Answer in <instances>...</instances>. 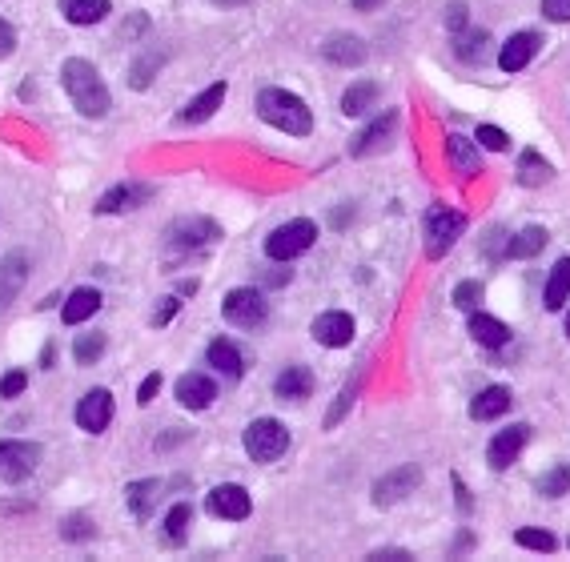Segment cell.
Segmentation results:
<instances>
[{
    "instance_id": "cell-1",
    "label": "cell",
    "mask_w": 570,
    "mask_h": 562,
    "mask_svg": "<svg viewBox=\"0 0 570 562\" xmlns=\"http://www.w3.org/2000/svg\"><path fill=\"white\" fill-rule=\"evenodd\" d=\"M61 85H65V93H69V101L77 105L81 117H93V121H97V117H105L109 105H113L109 85H105V77L93 69V61L69 57V61L61 65Z\"/></svg>"
},
{
    "instance_id": "cell-2",
    "label": "cell",
    "mask_w": 570,
    "mask_h": 562,
    "mask_svg": "<svg viewBox=\"0 0 570 562\" xmlns=\"http://www.w3.org/2000/svg\"><path fill=\"white\" fill-rule=\"evenodd\" d=\"M257 117L281 133H290V137H306L314 133V113L310 105L290 93V89H261L257 93Z\"/></svg>"
},
{
    "instance_id": "cell-3",
    "label": "cell",
    "mask_w": 570,
    "mask_h": 562,
    "mask_svg": "<svg viewBox=\"0 0 570 562\" xmlns=\"http://www.w3.org/2000/svg\"><path fill=\"white\" fill-rule=\"evenodd\" d=\"M314 241H318V225H314L310 217H298V221L277 225V229L265 237V253H269L273 261H294V257H302Z\"/></svg>"
},
{
    "instance_id": "cell-4",
    "label": "cell",
    "mask_w": 570,
    "mask_h": 562,
    "mask_svg": "<svg viewBox=\"0 0 570 562\" xmlns=\"http://www.w3.org/2000/svg\"><path fill=\"white\" fill-rule=\"evenodd\" d=\"M245 454L253 462H277L285 450H290V430H285L277 418H257L245 426Z\"/></svg>"
},
{
    "instance_id": "cell-5",
    "label": "cell",
    "mask_w": 570,
    "mask_h": 562,
    "mask_svg": "<svg viewBox=\"0 0 570 562\" xmlns=\"http://www.w3.org/2000/svg\"><path fill=\"white\" fill-rule=\"evenodd\" d=\"M221 314H225V322H229V326L257 330V326H265V318H269V302H265L257 290L237 286V290H229V294H225Z\"/></svg>"
},
{
    "instance_id": "cell-6",
    "label": "cell",
    "mask_w": 570,
    "mask_h": 562,
    "mask_svg": "<svg viewBox=\"0 0 570 562\" xmlns=\"http://www.w3.org/2000/svg\"><path fill=\"white\" fill-rule=\"evenodd\" d=\"M462 229H466V217L458 213V209H434L430 217H426V253L438 261V257H446L450 249H454V241L462 237Z\"/></svg>"
},
{
    "instance_id": "cell-7",
    "label": "cell",
    "mask_w": 570,
    "mask_h": 562,
    "mask_svg": "<svg viewBox=\"0 0 570 562\" xmlns=\"http://www.w3.org/2000/svg\"><path fill=\"white\" fill-rule=\"evenodd\" d=\"M221 237V225L213 217H177L169 229H165V241L173 249H201L209 241Z\"/></svg>"
},
{
    "instance_id": "cell-8",
    "label": "cell",
    "mask_w": 570,
    "mask_h": 562,
    "mask_svg": "<svg viewBox=\"0 0 570 562\" xmlns=\"http://www.w3.org/2000/svg\"><path fill=\"white\" fill-rule=\"evenodd\" d=\"M41 462L37 442H0V478L5 482H25Z\"/></svg>"
},
{
    "instance_id": "cell-9",
    "label": "cell",
    "mask_w": 570,
    "mask_h": 562,
    "mask_svg": "<svg viewBox=\"0 0 570 562\" xmlns=\"http://www.w3.org/2000/svg\"><path fill=\"white\" fill-rule=\"evenodd\" d=\"M29 253L25 249H13V253H5L0 257V314H5L17 298H21V290H25V281H29Z\"/></svg>"
},
{
    "instance_id": "cell-10",
    "label": "cell",
    "mask_w": 570,
    "mask_h": 562,
    "mask_svg": "<svg viewBox=\"0 0 570 562\" xmlns=\"http://www.w3.org/2000/svg\"><path fill=\"white\" fill-rule=\"evenodd\" d=\"M209 514L213 518H229V522H241V518H249V510H253V498H249V490L245 486H237V482H225V486H213L209 490Z\"/></svg>"
},
{
    "instance_id": "cell-11",
    "label": "cell",
    "mask_w": 570,
    "mask_h": 562,
    "mask_svg": "<svg viewBox=\"0 0 570 562\" xmlns=\"http://www.w3.org/2000/svg\"><path fill=\"white\" fill-rule=\"evenodd\" d=\"M422 482V466H398V470H390V474H382L378 482H374V502L378 506H394V502H402L406 494H414V486Z\"/></svg>"
},
{
    "instance_id": "cell-12",
    "label": "cell",
    "mask_w": 570,
    "mask_h": 562,
    "mask_svg": "<svg viewBox=\"0 0 570 562\" xmlns=\"http://www.w3.org/2000/svg\"><path fill=\"white\" fill-rule=\"evenodd\" d=\"M314 342L326 346V350H342L354 342V318L342 314V310H330V314H318L314 318Z\"/></svg>"
},
{
    "instance_id": "cell-13",
    "label": "cell",
    "mask_w": 570,
    "mask_h": 562,
    "mask_svg": "<svg viewBox=\"0 0 570 562\" xmlns=\"http://www.w3.org/2000/svg\"><path fill=\"white\" fill-rule=\"evenodd\" d=\"M109 422H113V394L109 390H89L77 402V426L89 430V434H101Z\"/></svg>"
},
{
    "instance_id": "cell-14",
    "label": "cell",
    "mask_w": 570,
    "mask_h": 562,
    "mask_svg": "<svg viewBox=\"0 0 570 562\" xmlns=\"http://www.w3.org/2000/svg\"><path fill=\"white\" fill-rule=\"evenodd\" d=\"M394 129H398V113H394V109H386L382 117H374V121H370V125L350 141V153H354V157H370V153H378V149L394 137Z\"/></svg>"
},
{
    "instance_id": "cell-15",
    "label": "cell",
    "mask_w": 570,
    "mask_h": 562,
    "mask_svg": "<svg viewBox=\"0 0 570 562\" xmlns=\"http://www.w3.org/2000/svg\"><path fill=\"white\" fill-rule=\"evenodd\" d=\"M526 438H530V426H526V422H514L510 430L494 434V442H490V450H486V462H490L494 470H506V466H510L518 454H522Z\"/></svg>"
},
{
    "instance_id": "cell-16",
    "label": "cell",
    "mask_w": 570,
    "mask_h": 562,
    "mask_svg": "<svg viewBox=\"0 0 570 562\" xmlns=\"http://www.w3.org/2000/svg\"><path fill=\"white\" fill-rule=\"evenodd\" d=\"M538 45H542V37H538V33H514V37L502 45V53H498L502 73H522V69L534 61Z\"/></svg>"
},
{
    "instance_id": "cell-17",
    "label": "cell",
    "mask_w": 570,
    "mask_h": 562,
    "mask_svg": "<svg viewBox=\"0 0 570 562\" xmlns=\"http://www.w3.org/2000/svg\"><path fill=\"white\" fill-rule=\"evenodd\" d=\"M149 197H153V189H149V185L125 181V185H113V189L97 201V213H129V209H141Z\"/></svg>"
},
{
    "instance_id": "cell-18",
    "label": "cell",
    "mask_w": 570,
    "mask_h": 562,
    "mask_svg": "<svg viewBox=\"0 0 570 562\" xmlns=\"http://www.w3.org/2000/svg\"><path fill=\"white\" fill-rule=\"evenodd\" d=\"M322 57H326L330 65L354 69V65H362V61H366V45H362V37H350V33H334V37L322 45Z\"/></svg>"
},
{
    "instance_id": "cell-19",
    "label": "cell",
    "mask_w": 570,
    "mask_h": 562,
    "mask_svg": "<svg viewBox=\"0 0 570 562\" xmlns=\"http://www.w3.org/2000/svg\"><path fill=\"white\" fill-rule=\"evenodd\" d=\"M213 398H217L213 378H205V374H181L177 378V402L185 410H205Z\"/></svg>"
},
{
    "instance_id": "cell-20",
    "label": "cell",
    "mask_w": 570,
    "mask_h": 562,
    "mask_svg": "<svg viewBox=\"0 0 570 562\" xmlns=\"http://www.w3.org/2000/svg\"><path fill=\"white\" fill-rule=\"evenodd\" d=\"M310 390H314V374L306 366H285L273 382V394L281 402H302V398H310Z\"/></svg>"
},
{
    "instance_id": "cell-21",
    "label": "cell",
    "mask_w": 570,
    "mask_h": 562,
    "mask_svg": "<svg viewBox=\"0 0 570 562\" xmlns=\"http://www.w3.org/2000/svg\"><path fill=\"white\" fill-rule=\"evenodd\" d=\"M225 93H229V89H225V81L209 85V89H205L201 97H193V101H189V105L181 109V117H177V121H181V125H201V121H209V117H213V113L221 109Z\"/></svg>"
},
{
    "instance_id": "cell-22",
    "label": "cell",
    "mask_w": 570,
    "mask_h": 562,
    "mask_svg": "<svg viewBox=\"0 0 570 562\" xmlns=\"http://www.w3.org/2000/svg\"><path fill=\"white\" fill-rule=\"evenodd\" d=\"M470 338L478 346H486V350H502L510 342V326L498 322V318H490V314H482V310H474L470 314Z\"/></svg>"
},
{
    "instance_id": "cell-23",
    "label": "cell",
    "mask_w": 570,
    "mask_h": 562,
    "mask_svg": "<svg viewBox=\"0 0 570 562\" xmlns=\"http://www.w3.org/2000/svg\"><path fill=\"white\" fill-rule=\"evenodd\" d=\"M510 402H514V394H510L506 386H486V390L470 402V418H474V422H494V418H502V414L510 410Z\"/></svg>"
},
{
    "instance_id": "cell-24",
    "label": "cell",
    "mask_w": 570,
    "mask_h": 562,
    "mask_svg": "<svg viewBox=\"0 0 570 562\" xmlns=\"http://www.w3.org/2000/svg\"><path fill=\"white\" fill-rule=\"evenodd\" d=\"M446 157H450V165H454L458 177H474V173L482 169L478 145H474L470 137H462V133H450V137H446Z\"/></svg>"
},
{
    "instance_id": "cell-25",
    "label": "cell",
    "mask_w": 570,
    "mask_h": 562,
    "mask_svg": "<svg viewBox=\"0 0 570 562\" xmlns=\"http://www.w3.org/2000/svg\"><path fill=\"white\" fill-rule=\"evenodd\" d=\"M205 358H209V366H213L217 374H225V378H241V374H245V358H241V354H237V346H233V342H225V338L209 342Z\"/></svg>"
},
{
    "instance_id": "cell-26",
    "label": "cell",
    "mask_w": 570,
    "mask_h": 562,
    "mask_svg": "<svg viewBox=\"0 0 570 562\" xmlns=\"http://www.w3.org/2000/svg\"><path fill=\"white\" fill-rule=\"evenodd\" d=\"M157 498H161V482L157 478H141V482H129L125 486V502L137 518H149L157 510Z\"/></svg>"
},
{
    "instance_id": "cell-27",
    "label": "cell",
    "mask_w": 570,
    "mask_h": 562,
    "mask_svg": "<svg viewBox=\"0 0 570 562\" xmlns=\"http://www.w3.org/2000/svg\"><path fill=\"white\" fill-rule=\"evenodd\" d=\"M69 25H97L109 17V0H57Z\"/></svg>"
},
{
    "instance_id": "cell-28",
    "label": "cell",
    "mask_w": 570,
    "mask_h": 562,
    "mask_svg": "<svg viewBox=\"0 0 570 562\" xmlns=\"http://www.w3.org/2000/svg\"><path fill=\"white\" fill-rule=\"evenodd\" d=\"M566 298H570V257H562V261L550 269V277H546V294H542V306H546V310H562V306H566Z\"/></svg>"
},
{
    "instance_id": "cell-29",
    "label": "cell",
    "mask_w": 570,
    "mask_h": 562,
    "mask_svg": "<svg viewBox=\"0 0 570 562\" xmlns=\"http://www.w3.org/2000/svg\"><path fill=\"white\" fill-rule=\"evenodd\" d=\"M486 49H490V33H486V29H462V33L454 37V53H458V61H466V65H482V61H486Z\"/></svg>"
},
{
    "instance_id": "cell-30",
    "label": "cell",
    "mask_w": 570,
    "mask_h": 562,
    "mask_svg": "<svg viewBox=\"0 0 570 562\" xmlns=\"http://www.w3.org/2000/svg\"><path fill=\"white\" fill-rule=\"evenodd\" d=\"M97 310H101V294H97V290H73L69 302H65V310H61V318H65L69 326H81V322H89Z\"/></svg>"
},
{
    "instance_id": "cell-31",
    "label": "cell",
    "mask_w": 570,
    "mask_h": 562,
    "mask_svg": "<svg viewBox=\"0 0 570 562\" xmlns=\"http://www.w3.org/2000/svg\"><path fill=\"white\" fill-rule=\"evenodd\" d=\"M542 245H546V229H542V225H526L522 233H514V237L506 241V257L526 261V257H534Z\"/></svg>"
},
{
    "instance_id": "cell-32",
    "label": "cell",
    "mask_w": 570,
    "mask_h": 562,
    "mask_svg": "<svg viewBox=\"0 0 570 562\" xmlns=\"http://www.w3.org/2000/svg\"><path fill=\"white\" fill-rule=\"evenodd\" d=\"M374 101H378V85H374V81H358V85H350V89H346V97H342V113H346V117H362Z\"/></svg>"
},
{
    "instance_id": "cell-33",
    "label": "cell",
    "mask_w": 570,
    "mask_h": 562,
    "mask_svg": "<svg viewBox=\"0 0 570 562\" xmlns=\"http://www.w3.org/2000/svg\"><path fill=\"white\" fill-rule=\"evenodd\" d=\"M101 354H105V334H77V342H73V358H77V366H93V362H101Z\"/></svg>"
},
{
    "instance_id": "cell-34",
    "label": "cell",
    "mask_w": 570,
    "mask_h": 562,
    "mask_svg": "<svg viewBox=\"0 0 570 562\" xmlns=\"http://www.w3.org/2000/svg\"><path fill=\"white\" fill-rule=\"evenodd\" d=\"M546 177H550V165H546L534 149H526V153L518 157V181H522V185H542Z\"/></svg>"
},
{
    "instance_id": "cell-35",
    "label": "cell",
    "mask_w": 570,
    "mask_h": 562,
    "mask_svg": "<svg viewBox=\"0 0 570 562\" xmlns=\"http://www.w3.org/2000/svg\"><path fill=\"white\" fill-rule=\"evenodd\" d=\"M161 69V53L157 49H149L145 57H137L133 61V69H129V85L133 89H149V81H153V73Z\"/></svg>"
},
{
    "instance_id": "cell-36",
    "label": "cell",
    "mask_w": 570,
    "mask_h": 562,
    "mask_svg": "<svg viewBox=\"0 0 570 562\" xmlns=\"http://www.w3.org/2000/svg\"><path fill=\"white\" fill-rule=\"evenodd\" d=\"M514 542H518V546H526V550H538V554H550V550L558 546L550 530H534V526H522V530L514 534Z\"/></svg>"
},
{
    "instance_id": "cell-37",
    "label": "cell",
    "mask_w": 570,
    "mask_h": 562,
    "mask_svg": "<svg viewBox=\"0 0 570 562\" xmlns=\"http://www.w3.org/2000/svg\"><path fill=\"white\" fill-rule=\"evenodd\" d=\"M566 490H570V466H554L538 478V494H546V498H558Z\"/></svg>"
},
{
    "instance_id": "cell-38",
    "label": "cell",
    "mask_w": 570,
    "mask_h": 562,
    "mask_svg": "<svg viewBox=\"0 0 570 562\" xmlns=\"http://www.w3.org/2000/svg\"><path fill=\"white\" fill-rule=\"evenodd\" d=\"M189 518H193L189 502H177V506L169 510V518H165V534H169V542H181V538H185V530H189Z\"/></svg>"
},
{
    "instance_id": "cell-39",
    "label": "cell",
    "mask_w": 570,
    "mask_h": 562,
    "mask_svg": "<svg viewBox=\"0 0 570 562\" xmlns=\"http://www.w3.org/2000/svg\"><path fill=\"white\" fill-rule=\"evenodd\" d=\"M478 302H482V281H462V286H454V306H458V310L474 314Z\"/></svg>"
},
{
    "instance_id": "cell-40",
    "label": "cell",
    "mask_w": 570,
    "mask_h": 562,
    "mask_svg": "<svg viewBox=\"0 0 570 562\" xmlns=\"http://www.w3.org/2000/svg\"><path fill=\"white\" fill-rule=\"evenodd\" d=\"M478 145H486V149H494V153H502L506 145H510V137L498 129V125H478Z\"/></svg>"
},
{
    "instance_id": "cell-41",
    "label": "cell",
    "mask_w": 570,
    "mask_h": 562,
    "mask_svg": "<svg viewBox=\"0 0 570 562\" xmlns=\"http://www.w3.org/2000/svg\"><path fill=\"white\" fill-rule=\"evenodd\" d=\"M442 21H446L450 33H462V29H466V0H450L446 13H442Z\"/></svg>"
},
{
    "instance_id": "cell-42",
    "label": "cell",
    "mask_w": 570,
    "mask_h": 562,
    "mask_svg": "<svg viewBox=\"0 0 570 562\" xmlns=\"http://www.w3.org/2000/svg\"><path fill=\"white\" fill-rule=\"evenodd\" d=\"M89 534H93V522L85 514H73L61 522V538H89Z\"/></svg>"
},
{
    "instance_id": "cell-43",
    "label": "cell",
    "mask_w": 570,
    "mask_h": 562,
    "mask_svg": "<svg viewBox=\"0 0 570 562\" xmlns=\"http://www.w3.org/2000/svg\"><path fill=\"white\" fill-rule=\"evenodd\" d=\"M25 386H29L25 370H13V374H5V378H0V398H17Z\"/></svg>"
},
{
    "instance_id": "cell-44",
    "label": "cell",
    "mask_w": 570,
    "mask_h": 562,
    "mask_svg": "<svg viewBox=\"0 0 570 562\" xmlns=\"http://www.w3.org/2000/svg\"><path fill=\"white\" fill-rule=\"evenodd\" d=\"M542 13L550 21H570V0H542Z\"/></svg>"
},
{
    "instance_id": "cell-45",
    "label": "cell",
    "mask_w": 570,
    "mask_h": 562,
    "mask_svg": "<svg viewBox=\"0 0 570 562\" xmlns=\"http://www.w3.org/2000/svg\"><path fill=\"white\" fill-rule=\"evenodd\" d=\"M13 49H17V33H13L9 21H0V61L13 57Z\"/></svg>"
},
{
    "instance_id": "cell-46",
    "label": "cell",
    "mask_w": 570,
    "mask_h": 562,
    "mask_svg": "<svg viewBox=\"0 0 570 562\" xmlns=\"http://www.w3.org/2000/svg\"><path fill=\"white\" fill-rule=\"evenodd\" d=\"M157 390H161V374H149V378L141 382V390H137V402H141V406H149V402L157 398Z\"/></svg>"
},
{
    "instance_id": "cell-47",
    "label": "cell",
    "mask_w": 570,
    "mask_h": 562,
    "mask_svg": "<svg viewBox=\"0 0 570 562\" xmlns=\"http://www.w3.org/2000/svg\"><path fill=\"white\" fill-rule=\"evenodd\" d=\"M350 402H354V390H342V394H338V406H334V410H330V418H326V426H338V422H342V414L350 410Z\"/></svg>"
},
{
    "instance_id": "cell-48",
    "label": "cell",
    "mask_w": 570,
    "mask_h": 562,
    "mask_svg": "<svg viewBox=\"0 0 570 562\" xmlns=\"http://www.w3.org/2000/svg\"><path fill=\"white\" fill-rule=\"evenodd\" d=\"M173 314H177V298H165V302H161V310L153 314V326H165Z\"/></svg>"
},
{
    "instance_id": "cell-49",
    "label": "cell",
    "mask_w": 570,
    "mask_h": 562,
    "mask_svg": "<svg viewBox=\"0 0 570 562\" xmlns=\"http://www.w3.org/2000/svg\"><path fill=\"white\" fill-rule=\"evenodd\" d=\"M370 558H374V562H406L410 554H406V550H374Z\"/></svg>"
},
{
    "instance_id": "cell-50",
    "label": "cell",
    "mask_w": 570,
    "mask_h": 562,
    "mask_svg": "<svg viewBox=\"0 0 570 562\" xmlns=\"http://www.w3.org/2000/svg\"><path fill=\"white\" fill-rule=\"evenodd\" d=\"M382 5H386V0H354L358 13H374V9H382Z\"/></svg>"
},
{
    "instance_id": "cell-51",
    "label": "cell",
    "mask_w": 570,
    "mask_h": 562,
    "mask_svg": "<svg viewBox=\"0 0 570 562\" xmlns=\"http://www.w3.org/2000/svg\"><path fill=\"white\" fill-rule=\"evenodd\" d=\"M213 5H221V9H237V5H249V0H213Z\"/></svg>"
},
{
    "instance_id": "cell-52",
    "label": "cell",
    "mask_w": 570,
    "mask_h": 562,
    "mask_svg": "<svg viewBox=\"0 0 570 562\" xmlns=\"http://www.w3.org/2000/svg\"><path fill=\"white\" fill-rule=\"evenodd\" d=\"M566 334H570V314H566Z\"/></svg>"
}]
</instances>
